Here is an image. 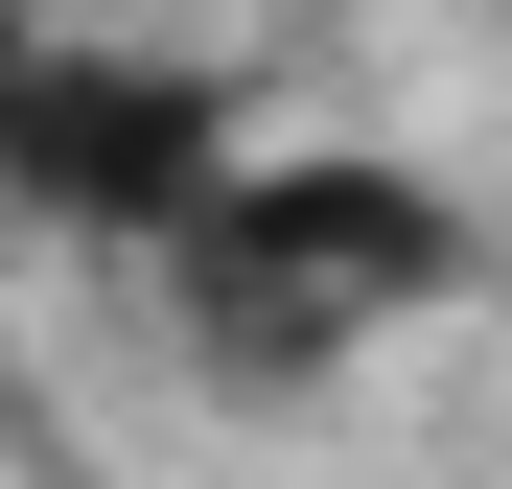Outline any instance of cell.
<instances>
[{
    "label": "cell",
    "instance_id": "cell-1",
    "mask_svg": "<svg viewBox=\"0 0 512 489\" xmlns=\"http://www.w3.org/2000/svg\"><path fill=\"white\" fill-rule=\"evenodd\" d=\"M466 280V210L419 187V163L373 140H233L187 210H163V303H187V350L233 396H303V373H350L373 326H419Z\"/></svg>",
    "mask_w": 512,
    "mask_h": 489
},
{
    "label": "cell",
    "instance_id": "cell-2",
    "mask_svg": "<svg viewBox=\"0 0 512 489\" xmlns=\"http://www.w3.org/2000/svg\"><path fill=\"white\" fill-rule=\"evenodd\" d=\"M233 163V94L187 47H117V24H0V210L47 233H117V257H163V210H187Z\"/></svg>",
    "mask_w": 512,
    "mask_h": 489
},
{
    "label": "cell",
    "instance_id": "cell-3",
    "mask_svg": "<svg viewBox=\"0 0 512 489\" xmlns=\"http://www.w3.org/2000/svg\"><path fill=\"white\" fill-rule=\"evenodd\" d=\"M0 24H24V0H0Z\"/></svg>",
    "mask_w": 512,
    "mask_h": 489
}]
</instances>
